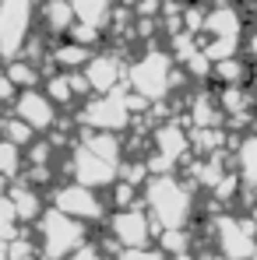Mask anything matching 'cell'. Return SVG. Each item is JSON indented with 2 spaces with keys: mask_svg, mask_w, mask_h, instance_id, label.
<instances>
[{
  "mask_svg": "<svg viewBox=\"0 0 257 260\" xmlns=\"http://www.w3.org/2000/svg\"><path fill=\"white\" fill-rule=\"evenodd\" d=\"M145 201H148V215L155 221V229H187V221L194 215V201H190V190L187 183H180L176 176L162 173L155 176L145 190Z\"/></svg>",
  "mask_w": 257,
  "mask_h": 260,
  "instance_id": "6da1fadb",
  "label": "cell"
},
{
  "mask_svg": "<svg viewBox=\"0 0 257 260\" xmlns=\"http://www.w3.org/2000/svg\"><path fill=\"white\" fill-rule=\"evenodd\" d=\"M85 243L88 232L81 218L67 215L60 208H53L39 218V253H43V260H71Z\"/></svg>",
  "mask_w": 257,
  "mask_h": 260,
  "instance_id": "7a4b0ae2",
  "label": "cell"
},
{
  "mask_svg": "<svg viewBox=\"0 0 257 260\" xmlns=\"http://www.w3.org/2000/svg\"><path fill=\"white\" fill-rule=\"evenodd\" d=\"M176 56L173 53H159V49H148L145 56L134 60V67L127 71V81L134 91L148 95L152 102H162L176 85V71H173Z\"/></svg>",
  "mask_w": 257,
  "mask_h": 260,
  "instance_id": "3957f363",
  "label": "cell"
},
{
  "mask_svg": "<svg viewBox=\"0 0 257 260\" xmlns=\"http://www.w3.org/2000/svg\"><path fill=\"white\" fill-rule=\"evenodd\" d=\"M124 91H127V85H117L113 91H106V95L85 102L81 113H78V123H81V127H92V130H113V134L127 130L130 123H134V113L127 109Z\"/></svg>",
  "mask_w": 257,
  "mask_h": 260,
  "instance_id": "277c9868",
  "label": "cell"
},
{
  "mask_svg": "<svg viewBox=\"0 0 257 260\" xmlns=\"http://www.w3.org/2000/svg\"><path fill=\"white\" fill-rule=\"evenodd\" d=\"M36 0H4L0 4V49L7 60H18V53L28 46Z\"/></svg>",
  "mask_w": 257,
  "mask_h": 260,
  "instance_id": "5b68a950",
  "label": "cell"
},
{
  "mask_svg": "<svg viewBox=\"0 0 257 260\" xmlns=\"http://www.w3.org/2000/svg\"><path fill=\"white\" fill-rule=\"evenodd\" d=\"M215 236H218V250L225 260H254L257 257V218H218L215 221Z\"/></svg>",
  "mask_w": 257,
  "mask_h": 260,
  "instance_id": "8992f818",
  "label": "cell"
},
{
  "mask_svg": "<svg viewBox=\"0 0 257 260\" xmlns=\"http://www.w3.org/2000/svg\"><path fill=\"white\" fill-rule=\"evenodd\" d=\"M71 176L74 183H85V186H113V179L120 176V166L106 162L102 155H95L88 144H78L74 148V158H71Z\"/></svg>",
  "mask_w": 257,
  "mask_h": 260,
  "instance_id": "52a82bcc",
  "label": "cell"
},
{
  "mask_svg": "<svg viewBox=\"0 0 257 260\" xmlns=\"http://www.w3.org/2000/svg\"><path fill=\"white\" fill-rule=\"evenodd\" d=\"M109 232H113V239H117L120 246H148V239L159 236L152 215H145L141 208H124V211H117L113 221H109Z\"/></svg>",
  "mask_w": 257,
  "mask_h": 260,
  "instance_id": "ba28073f",
  "label": "cell"
},
{
  "mask_svg": "<svg viewBox=\"0 0 257 260\" xmlns=\"http://www.w3.org/2000/svg\"><path fill=\"white\" fill-rule=\"evenodd\" d=\"M53 208H60V211H67V215H74V218H81V221H99V218L106 215L102 201L95 197V190L85 186V183L60 186V190L53 193Z\"/></svg>",
  "mask_w": 257,
  "mask_h": 260,
  "instance_id": "9c48e42d",
  "label": "cell"
},
{
  "mask_svg": "<svg viewBox=\"0 0 257 260\" xmlns=\"http://www.w3.org/2000/svg\"><path fill=\"white\" fill-rule=\"evenodd\" d=\"M14 113H18L25 123H32L36 130H49V127H53V120H56V113H53V99L43 95V91H36V88H25V91L14 99Z\"/></svg>",
  "mask_w": 257,
  "mask_h": 260,
  "instance_id": "30bf717a",
  "label": "cell"
},
{
  "mask_svg": "<svg viewBox=\"0 0 257 260\" xmlns=\"http://www.w3.org/2000/svg\"><path fill=\"white\" fill-rule=\"evenodd\" d=\"M152 141H155V151H159L169 166L183 162V158H187V151L194 148V144H190V134L180 127L176 120H173V123H159V130H155V137H152Z\"/></svg>",
  "mask_w": 257,
  "mask_h": 260,
  "instance_id": "8fae6325",
  "label": "cell"
},
{
  "mask_svg": "<svg viewBox=\"0 0 257 260\" xmlns=\"http://www.w3.org/2000/svg\"><path fill=\"white\" fill-rule=\"evenodd\" d=\"M88 81L92 88L99 91V95H106V91H113L117 88V78H120V60L113 56V53H102V56H92L85 67Z\"/></svg>",
  "mask_w": 257,
  "mask_h": 260,
  "instance_id": "7c38bea8",
  "label": "cell"
},
{
  "mask_svg": "<svg viewBox=\"0 0 257 260\" xmlns=\"http://www.w3.org/2000/svg\"><path fill=\"white\" fill-rule=\"evenodd\" d=\"M208 36H243V14L233 4H215L208 7Z\"/></svg>",
  "mask_w": 257,
  "mask_h": 260,
  "instance_id": "4fadbf2b",
  "label": "cell"
},
{
  "mask_svg": "<svg viewBox=\"0 0 257 260\" xmlns=\"http://www.w3.org/2000/svg\"><path fill=\"white\" fill-rule=\"evenodd\" d=\"M49 56H53V63H56L60 71H85V67H88V60H92L88 46L74 43V39H67L64 46H56V49H53Z\"/></svg>",
  "mask_w": 257,
  "mask_h": 260,
  "instance_id": "5bb4252c",
  "label": "cell"
},
{
  "mask_svg": "<svg viewBox=\"0 0 257 260\" xmlns=\"http://www.w3.org/2000/svg\"><path fill=\"white\" fill-rule=\"evenodd\" d=\"M74 4V14L78 21H88V25H109L113 11H117V0H71Z\"/></svg>",
  "mask_w": 257,
  "mask_h": 260,
  "instance_id": "9a60e30c",
  "label": "cell"
},
{
  "mask_svg": "<svg viewBox=\"0 0 257 260\" xmlns=\"http://www.w3.org/2000/svg\"><path fill=\"white\" fill-rule=\"evenodd\" d=\"M11 201H14L21 221H39V218L46 215L43 211V197H39L28 183H25V186H11Z\"/></svg>",
  "mask_w": 257,
  "mask_h": 260,
  "instance_id": "2e32d148",
  "label": "cell"
},
{
  "mask_svg": "<svg viewBox=\"0 0 257 260\" xmlns=\"http://www.w3.org/2000/svg\"><path fill=\"white\" fill-rule=\"evenodd\" d=\"M81 144H88L95 155H102L106 162H113V166H120V137L113 134V130H88L85 137H81Z\"/></svg>",
  "mask_w": 257,
  "mask_h": 260,
  "instance_id": "e0dca14e",
  "label": "cell"
},
{
  "mask_svg": "<svg viewBox=\"0 0 257 260\" xmlns=\"http://www.w3.org/2000/svg\"><path fill=\"white\" fill-rule=\"evenodd\" d=\"M43 14H46V25L53 28V32H71V25L78 21V14H74V4L71 0H46L43 4Z\"/></svg>",
  "mask_w": 257,
  "mask_h": 260,
  "instance_id": "ac0fdd59",
  "label": "cell"
},
{
  "mask_svg": "<svg viewBox=\"0 0 257 260\" xmlns=\"http://www.w3.org/2000/svg\"><path fill=\"white\" fill-rule=\"evenodd\" d=\"M190 144H194L197 155H218L222 144H225V127H194Z\"/></svg>",
  "mask_w": 257,
  "mask_h": 260,
  "instance_id": "d6986e66",
  "label": "cell"
},
{
  "mask_svg": "<svg viewBox=\"0 0 257 260\" xmlns=\"http://www.w3.org/2000/svg\"><path fill=\"white\" fill-rule=\"evenodd\" d=\"M236 162H240V176H243L247 190H257V134H250V137L240 144Z\"/></svg>",
  "mask_w": 257,
  "mask_h": 260,
  "instance_id": "ffe728a7",
  "label": "cell"
},
{
  "mask_svg": "<svg viewBox=\"0 0 257 260\" xmlns=\"http://www.w3.org/2000/svg\"><path fill=\"white\" fill-rule=\"evenodd\" d=\"M250 74V63L240 60V56H229V60H218L212 71V78H218L222 85H243V78Z\"/></svg>",
  "mask_w": 257,
  "mask_h": 260,
  "instance_id": "44dd1931",
  "label": "cell"
},
{
  "mask_svg": "<svg viewBox=\"0 0 257 260\" xmlns=\"http://www.w3.org/2000/svg\"><path fill=\"white\" fill-rule=\"evenodd\" d=\"M46 95H49L56 106H67L71 99H78V91H74V85H71V71L49 74V78H46Z\"/></svg>",
  "mask_w": 257,
  "mask_h": 260,
  "instance_id": "7402d4cb",
  "label": "cell"
},
{
  "mask_svg": "<svg viewBox=\"0 0 257 260\" xmlns=\"http://www.w3.org/2000/svg\"><path fill=\"white\" fill-rule=\"evenodd\" d=\"M7 78H11L18 88H36L43 74H39L36 60H32V63H25V60H7Z\"/></svg>",
  "mask_w": 257,
  "mask_h": 260,
  "instance_id": "603a6c76",
  "label": "cell"
},
{
  "mask_svg": "<svg viewBox=\"0 0 257 260\" xmlns=\"http://www.w3.org/2000/svg\"><path fill=\"white\" fill-rule=\"evenodd\" d=\"M159 250L169 253V257L187 253V250H190V236H187V229H162V232H159Z\"/></svg>",
  "mask_w": 257,
  "mask_h": 260,
  "instance_id": "cb8c5ba5",
  "label": "cell"
},
{
  "mask_svg": "<svg viewBox=\"0 0 257 260\" xmlns=\"http://www.w3.org/2000/svg\"><path fill=\"white\" fill-rule=\"evenodd\" d=\"M32 134H36V127H32V123H25L18 113H11V116L4 120V137H7V141H14V144H21V148H28V144H32Z\"/></svg>",
  "mask_w": 257,
  "mask_h": 260,
  "instance_id": "d4e9b609",
  "label": "cell"
},
{
  "mask_svg": "<svg viewBox=\"0 0 257 260\" xmlns=\"http://www.w3.org/2000/svg\"><path fill=\"white\" fill-rule=\"evenodd\" d=\"M113 208H117V211H124V208H137V186H134V183L120 179V183L113 186Z\"/></svg>",
  "mask_w": 257,
  "mask_h": 260,
  "instance_id": "484cf974",
  "label": "cell"
},
{
  "mask_svg": "<svg viewBox=\"0 0 257 260\" xmlns=\"http://www.w3.org/2000/svg\"><path fill=\"white\" fill-rule=\"evenodd\" d=\"M67 39H74V43H81V46H92L99 43L102 36H99V25H88V21H74L71 25V32H67Z\"/></svg>",
  "mask_w": 257,
  "mask_h": 260,
  "instance_id": "4316f807",
  "label": "cell"
},
{
  "mask_svg": "<svg viewBox=\"0 0 257 260\" xmlns=\"http://www.w3.org/2000/svg\"><path fill=\"white\" fill-rule=\"evenodd\" d=\"M18 148H21V144L7 141V137H4V144H0V166H4V176H7V179L18 176V162H21V158H18Z\"/></svg>",
  "mask_w": 257,
  "mask_h": 260,
  "instance_id": "83f0119b",
  "label": "cell"
},
{
  "mask_svg": "<svg viewBox=\"0 0 257 260\" xmlns=\"http://www.w3.org/2000/svg\"><path fill=\"white\" fill-rule=\"evenodd\" d=\"M148 173H152V169H148V162H137V158L120 166V179H127V183H134V186H141V183L148 179Z\"/></svg>",
  "mask_w": 257,
  "mask_h": 260,
  "instance_id": "f1b7e54d",
  "label": "cell"
},
{
  "mask_svg": "<svg viewBox=\"0 0 257 260\" xmlns=\"http://www.w3.org/2000/svg\"><path fill=\"white\" fill-rule=\"evenodd\" d=\"M117 260H166L162 250H148V246H124Z\"/></svg>",
  "mask_w": 257,
  "mask_h": 260,
  "instance_id": "f546056e",
  "label": "cell"
},
{
  "mask_svg": "<svg viewBox=\"0 0 257 260\" xmlns=\"http://www.w3.org/2000/svg\"><path fill=\"white\" fill-rule=\"evenodd\" d=\"M53 151H56L53 141H36V144H28V166H46Z\"/></svg>",
  "mask_w": 257,
  "mask_h": 260,
  "instance_id": "4dcf8cb0",
  "label": "cell"
},
{
  "mask_svg": "<svg viewBox=\"0 0 257 260\" xmlns=\"http://www.w3.org/2000/svg\"><path fill=\"white\" fill-rule=\"evenodd\" d=\"M71 260H102V253H99L95 246H88V243H85V246H81V250H78Z\"/></svg>",
  "mask_w": 257,
  "mask_h": 260,
  "instance_id": "1f68e13d",
  "label": "cell"
},
{
  "mask_svg": "<svg viewBox=\"0 0 257 260\" xmlns=\"http://www.w3.org/2000/svg\"><path fill=\"white\" fill-rule=\"evenodd\" d=\"M14 81H11V78H7V74H4V81H0V95H4V99H7V102H11V99H18V95H14Z\"/></svg>",
  "mask_w": 257,
  "mask_h": 260,
  "instance_id": "d6a6232c",
  "label": "cell"
},
{
  "mask_svg": "<svg viewBox=\"0 0 257 260\" xmlns=\"http://www.w3.org/2000/svg\"><path fill=\"white\" fill-rule=\"evenodd\" d=\"M250 53L257 56V32H254V39H250Z\"/></svg>",
  "mask_w": 257,
  "mask_h": 260,
  "instance_id": "836d02e7",
  "label": "cell"
},
{
  "mask_svg": "<svg viewBox=\"0 0 257 260\" xmlns=\"http://www.w3.org/2000/svg\"><path fill=\"white\" fill-rule=\"evenodd\" d=\"M205 260H215V257H205ZM222 260H225V257H222Z\"/></svg>",
  "mask_w": 257,
  "mask_h": 260,
  "instance_id": "e575fe53",
  "label": "cell"
},
{
  "mask_svg": "<svg viewBox=\"0 0 257 260\" xmlns=\"http://www.w3.org/2000/svg\"><path fill=\"white\" fill-rule=\"evenodd\" d=\"M25 260H36V257H25Z\"/></svg>",
  "mask_w": 257,
  "mask_h": 260,
  "instance_id": "d590c367",
  "label": "cell"
},
{
  "mask_svg": "<svg viewBox=\"0 0 257 260\" xmlns=\"http://www.w3.org/2000/svg\"><path fill=\"white\" fill-rule=\"evenodd\" d=\"M254 218H257V208H254Z\"/></svg>",
  "mask_w": 257,
  "mask_h": 260,
  "instance_id": "8d00e7d4",
  "label": "cell"
}]
</instances>
